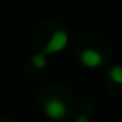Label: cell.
I'll return each instance as SVG.
<instances>
[{"instance_id": "7a4b0ae2", "label": "cell", "mask_w": 122, "mask_h": 122, "mask_svg": "<svg viewBox=\"0 0 122 122\" xmlns=\"http://www.w3.org/2000/svg\"><path fill=\"white\" fill-rule=\"evenodd\" d=\"M43 113L53 121H60L68 114V108H66V104L62 101V99L53 97V99H50V101L45 102Z\"/></svg>"}, {"instance_id": "8992f818", "label": "cell", "mask_w": 122, "mask_h": 122, "mask_svg": "<svg viewBox=\"0 0 122 122\" xmlns=\"http://www.w3.org/2000/svg\"><path fill=\"white\" fill-rule=\"evenodd\" d=\"M74 122H91V121H90L88 116H85V114H81V116H79Z\"/></svg>"}, {"instance_id": "277c9868", "label": "cell", "mask_w": 122, "mask_h": 122, "mask_svg": "<svg viewBox=\"0 0 122 122\" xmlns=\"http://www.w3.org/2000/svg\"><path fill=\"white\" fill-rule=\"evenodd\" d=\"M31 62H33V65L36 66L37 70H43L45 66H46V56H45L43 53H37L34 54L33 57H31Z\"/></svg>"}, {"instance_id": "6da1fadb", "label": "cell", "mask_w": 122, "mask_h": 122, "mask_svg": "<svg viewBox=\"0 0 122 122\" xmlns=\"http://www.w3.org/2000/svg\"><path fill=\"white\" fill-rule=\"evenodd\" d=\"M68 40H70V36H68V33H66V30L59 28V30H56L53 34H51L50 40H48L46 45L43 46L42 53H43L45 56L62 53V51L66 48V45H68Z\"/></svg>"}, {"instance_id": "5b68a950", "label": "cell", "mask_w": 122, "mask_h": 122, "mask_svg": "<svg viewBox=\"0 0 122 122\" xmlns=\"http://www.w3.org/2000/svg\"><path fill=\"white\" fill-rule=\"evenodd\" d=\"M108 76H110V79L116 83V85H121V83H122V68L119 65H114L113 68L110 70Z\"/></svg>"}, {"instance_id": "3957f363", "label": "cell", "mask_w": 122, "mask_h": 122, "mask_svg": "<svg viewBox=\"0 0 122 122\" xmlns=\"http://www.w3.org/2000/svg\"><path fill=\"white\" fill-rule=\"evenodd\" d=\"M104 62V56L94 48H85L81 53V63L86 68H97Z\"/></svg>"}]
</instances>
